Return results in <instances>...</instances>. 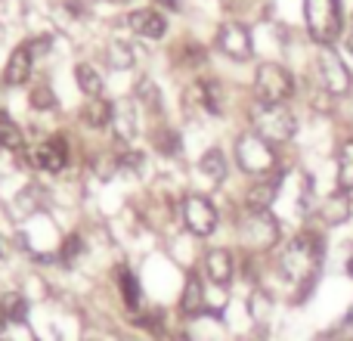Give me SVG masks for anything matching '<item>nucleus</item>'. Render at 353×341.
Listing matches in <instances>:
<instances>
[{
  "mask_svg": "<svg viewBox=\"0 0 353 341\" xmlns=\"http://www.w3.org/2000/svg\"><path fill=\"white\" fill-rule=\"evenodd\" d=\"M319 249H323V245H319V236L304 233V236H298L285 251H282L279 270L292 282H301V280L310 282L313 273H316V264H319Z\"/></svg>",
  "mask_w": 353,
  "mask_h": 341,
  "instance_id": "nucleus-1",
  "label": "nucleus"
},
{
  "mask_svg": "<svg viewBox=\"0 0 353 341\" xmlns=\"http://www.w3.org/2000/svg\"><path fill=\"white\" fill-rule=\"evenodd\" d=\"M304 19L310 37L323 47H329L341 35V6H338V0H304Z\"/></svg>",
  "mask_w": 353,
  "mask_h": 341,
  "instance_id": "nucleus-2",
  "label": "nucleus"
},
{
  "mask_svg": "<svg viewBox=\"0 0 353 341\" xmlns=\"http://www.w3.org/2000/svg\"><path fill=\"white\" fill-rule=\"evenodd\" d=\"M236 159L242 165L245 174L251 177H267V174H276V153L263 137H257L254 130L245 137H239L236 143Z\"/></svg>",
  "mask_w": 353,
  "mask_h": 341,
  "instance_id": "nucleus-3",
  "label": "nucleus"
},
{
  "mask_svg": "<svg viewBox=\"0 0 353 341\" xmlns=\"http://www.w3.org/2000/svg\"><path fill=\"white\" fill-rule=\"evenodd\" d=\"M294 93V81L276 62H263L254 78V97L261 106H282Z\"/></svg>",
  "mask_w": 353,
  "mask_h": 341,
  "instance_id": "nucleus-4",
  "label": "nucleus"
},
{
  "mask_svg": "<svg viewBox=\"0 0 353 341\" xmlns=\"http://www.w3.org/2000/svg\"><path fill=\"white\" fill-rule=\"evenodd\" d=\"M251 124H254V134L267 143H285L294 137V118L285 106H257L251 112Z\"/></svg>",
  "mask_w": 353,
  "mask_h": 341,
  "instance_id": "nucleus-5",
  "label": "nucleus"
},
{
  "mask_svg": "<svg viewBox=\"0 0 353 341\" xmlns=\"http://www.w3.org/2000/svg\"><path fill=\"white\" fill-rule=\"evenodd\" d=\"M313 72H316L319 87H323L325 93H332V97H344V93L350 90V72H347V66H344L341 56L332 53L329 47H323L316 53V59H313Z\"/></svg>",
  "mask_w": 353,
  "mask_h": 341,
  "instance_id": "nucleus-6",
  "label": "nucleus"
},
{
  "mask_svg": "<svg viewBox=\"0 0 353 341\" xmlns=\"http://www.w3.org/2000/svg\"><path fill=\"white\" fill-rule=\"evenodd\" d=\"M183 224L192 236H211L214 226H217V211L205 195H189L183 202Z\"/></svg>",
  "mask_w": 353,
  "mask_h": 341,
  "instance_id": "nucleus-7",
  "label": "nucleus"
},
{
  "mask_svg": "<svg viewBox=\"0 0 353 341\" xmlns=\"http://www.w3.org/2000/svg\"><path fill=\"white\" fill-rule=\"evenodd\" d=\"M217 47L223 50L230 59L245 62L254 53V43H251V31L242 22H223L217 31Z\"/></svg>",
  "mask_w": 353,
  "mask_h": 341,
  "instance_id": "nucleus-8",
  "label": "nucleus"
},
{
  "mask_svg": "<svg viewBox=\"0 0 353 341\" xmlns=\"http://www.w3.org/2000/svg\"><path fill=\"white\" fill-rule=\"evenodd\" d=\"M245 233H248V245L251 249H273L276 239H279V226H276V220L270 217V214H251V224L245 226Z\"/></svg>",
  "mask_w": 353,
  "mask_h": 341,
  "instance_id": "nucleus-9",
  "label": "nucleus"
},
{
  "mask_svg": "<svg viewBox=\"0 0 353 341\" xmlns=\"http://www.w3.org/2000/svg\"><path fill=\"white\" fill-rule=\"evenodd\" d=\"M276 193H279V174H267L263 180H254L248 189V211L267 214V208L273 205Z\"/></svg>",
  "mask_w": 353,
  "mask_h": 341,
  "instance_id": "nucleus-10",
  "label": "nucleus"
},
{
  "mask_svg": "<svg viewBox=\"0 0 353 341\" xmlns=\"http://www.w3.org/2000/svg\"><path fill=\"white\" fill-rule=\"evenodd\" d=\"M130 28L137 31L140 37H149V41H159V37H165V31H168V22H165V16H161L159 10H137V12H130Z\"/></svg>",
  "mask_w": 353,
  "mask_h": 341,
  "instance_id": "nucleus-11",
  "label": "nucleus"
},
{
  "mask_svg": "<svg viewBox=\"0 0 353 341\" xmlns=\"http://www.w3.org/2000/svg\"><path fill=\"white\" fill-rule=\"evenodd\" d=\"M205 273H208V280H211L214 286L226 289V286L232 282V273H236L232 255H230V251H223V249L208 251V257H205Z\"/></svg>",
  "mask_w": 353,
  "mask_h": 341,
  "instance_id": "nucleus-12",
  "label": "nucleus"
},
{
  "mask_svg": "<svg viewBox=\"0 0 353 341\" xmlns=\"http://www.w3.org/2000/svg\"><path fill=\"white\" fill-rule=\"evenodd\" d=\"M68 162V146L62 137H53V140H47L41 149L34 153V165L50 170V174H56V170H62Z\"/></svg>",
  "mask_w": 353,
  "mask_h": 341,
  "instance_id": "nucleus-13",
  "label": "nucleus"
},
{
  "mask_svg": "<svg viewBox=\"0 0 353 341\" xmlns=\"http://www.w3.org/2000/svg\"><path fill=\"white\" fill-rule=\"evenodd\" d=\"M31 62H34V56L28 53V47H25V43L16 47L12 56H10V62H6V68H3V81L12 84V87L25 84V81L31 78Z\"/></svg>",
  "mask_w": 353,
  "mask_h": 341,
  "instance_id": "nucleus-14",
  "label": "nucleus"
},
{
  "mask_svg": "<svg viewBox=\"0 0 353 341\" xmlns=\"http://www.w3.org/2000/svg\"><path fill=\"white\" fill-rule=\"evenodd\" d=\"M201 311H205V289H201L199 276H189L186 289L180 295V313L183 317H199Z\"/></svg>",
  "mask_w": 353,
  "mask_h": 341,
  "instance_id": "nucleus-15",
  "label": "nucleus"
},
{
  "mask_svg": "<svg viewBox=\"0 0 353 341\" xmlns=\"http://www.w3.org/2000/svg\"><path fill=\"white\" fill-rule=\"evenodd\" d=\"M347 217H350V193L338 189V193H332L329 199H325L323 220H325V224H344Z\"/></svg>",
  "mask_w": 353,
  "mask_h": 341,
  "instance_id": "nucleus-16",
  "label": "nucleus"
},
{
  "mask_svg": "<svg viewBox=\"0 0 353 341\" xmlns=\"http://www.w3.org/2000/svg\"><path fill=\"white\" fill-rule=\"evenodd\" d=\"M112 118H115V106L105 103V99L97 97L84 106V121L90 128H105V124H112Z\"/></svg>",
  "mask_w": 353,
  "mask_h": 341,
  "instance_id": "nucleus-17",
  "label": "nucleus"
},
{
  "mask_svg": "<svg viewBox=\"0 0 353 341\" xmlns=\"http://www.w3.org/2000/svg\"><path fill=\"white\" fill-rule=\"evenodd\" d=\"M112 124H115V134L121 137V140H134L137 134V112L130 103H121L115 106V118H112Z\"/></svg>",
  "mask_w": 353,
  "mask_h": 341,
  "instance_id": "nucleus-18",
  "label": "nucleus"
},
{
  "mask_svg": "<svg viewBox=\"0 0 353 341\" xmlns=\"http://www.w3.org/2000/svg\"><path fill=\"white\" fill-rule=\"evenodd\" d=\"M118 289H121V298L130 311H140L143 304V292H140V282L130 270H118Z\"/></svg>",
  "mask_w": 353,
  "mask_h": 341,
  "instance_id": "nucleus-19",
  "label": "nucleus"
},
{
  "mask_svg": "<svg viewBox=\"0 0 353 341\" xmlns=\"http://www.w3.org/2000/svg\"><path fill=\"white\" fill-rule=\"evenodd\" d=\"M0 313L6 317V323H22V320L28 317V301L19 292H6L3 298H0Z\"/></svg>",
  "mask_w": 353,
  "mask_h": 341,
  "instance_id": "nucleus-20",
  "label": "nucleus"
},
{
  "mask_svg": "<svg viewBox=\"0 0 353 341\" xmlns=\"http://www.w3.org/2000/svg\"><path fill=\"white\" fill-rule=\"evenodd\" d=\"M199 170H201V174H205L211 183H220V180L226 177V155L220 153V149H211V153L201 155Z\"/></svg>",
  "mask_w": 353,
  "mask_h": 341,
  "instance_id": "nucleus-21",
  "label": "nucleus"
},
{
  "mask_svg": "<svg viewBox=\"0 0 353 341\" xmlns=\"http://www.w3.org/2000/svg\"><path fill=\"white\" fill-rule=\"evenodd\" d=\"M0 146L10 149V153H22L25 149V134L19 130V124L6 115H0Z\"/></svg>",
  "mask_w": 353,
  "mask_h": 341,
  "instance_id": "nucleus-22",
  "label": "nucleus"
},
{
  "mask_svg": "<svg viewBox=\"0 0 353 341\" xmlns=\"http://www.w3.org/2000/svg\"><path fill=\"white\" fill-rule=\"evenodd\" d=\"M74 81H78V87L90 99H97L99 93H103V78H99V72L93 66H84V62H81V66L74 68Z\"/></svg>",
  "mask_w": 353,
  "mask_h": 341,
  "instance_id": "nucleus-23",
  "label": "nucleus"
},
{
  "mask_svg": "<svg viewBox=\"0 0 353 341\" xmlns=\"http://www.w3.org/2000/svg\"><path fill=\"white\" fill-rule=\"evenodd\" d=\"M338 189L350 193L353 189V140H347L338 153Z\"/></svg>",
  "mask_w": 353,
  "mask_h": 341,
  "instance_id": "nucleus-24",
  "label": "nucleus"
},
{
  "mask_svg": "<svg viewBox=\"0 0 353 341\" xmlns=\"http://www.w3.org/2000/svg\"><path fill=\"white\" fill-rule=\"evenodd\" d=\"M174 62H180V66H201L205 62V47H199V43H180V47H174Z\"/></svg>",
  "mask_w": 353,
  "mask_h": 341,
  "instance_id": "nucleus-25",
  "label": "nucleus"
},
{
  "mask_svg": "<svg viewBox=\"0 0 353 341\" xmlns=\"http://www.w3.org/2000/svg\"><path fill=\"white\" fill-rule=\"evenodd\" d=\"M109 66L112 68H130L134 66V50L128 47V41H112L109 43Z\"/></svg>",
  "mask_w": 353,
  "mask_h": 341,
  "instance_id": "nucleus-26",
  "label": "nucleus"
},
{
  "mask_svg": "<svg viewBox=\"0 0 353 341\" xmlns=\"http://www.w3.org/2000/svg\"><path fill=\"white\" fill-rule=\"evenodd\" d=\"M152 146L159 149L161 155H174L176 149H180V137H176V130H171V128H159L152 134Z\"/></svg>",
  "mask_w": 353,
  "mask_h": 341,
  "instance_id": "nucleus-27",
  "label": "nucleus"
},
{
  "mask_svg": "<svg viewBox=\"0 0 353 341\" xmlns=\"http://www.w3.org/2000/svg\"><path fill=\"white\" fill-rule=\"evenodd\" d=\"M137 97H140L152 112H161V93H159V87H155L149 78L140 81V87H137Z\"/></svg>",
  "mask_w": 353,
  "mask_h": 341,
  "instance_id": "nucleus-28",
  "label": "nucleus"
},
{
  "mask_svg": "<svg viewBox=\"0 0 353 341\" xmlns=\"http://www.w3.org/2000/svg\"><path fill=\"white\" fill-rule=\"evenodd\" d=\"M31 106H34V109H56V93L50 90L47 84L34 87V90H31Z\"/></svg>",
  "mask_w": 353,
  "mask_h": 341,
  "instance_id": "nucleus-29",
  "label": "nucleus"
},
{
  "mask_svg": "<svg viewBox=\"0 0 353 341\" xmlns=\"http://www.w3.org/2000/svg\"><path fill=\"white\" fill-rule=\"evenodd\" d=\"M81 249H84V245H81V239H78V236H68V239H65V245H62V261L72 264L74 257L81 255Z\"/></svg>",
  "mask_w": 353,
  "mask_h": 341,
  "instance_id": "nucleus-30",
  "label": "nucleus"
},
{
  "mask_svg": "<svg viewBox=\"0 0 353 341\" xmlns=\"http://www.w3.org/2000/svg\"><path fill=\"white\" fill-rule=\"evenodd\" d=\"M50 43H53L50 37H34V41H28L25 47H28V53H31V56H43V53L50 50Z\"/></svg>",
  "mask_w": 353,
  "mask_h": 341,
  "instance_id": "nucleus-31",
  "label": "nucleus"
},
{
  "mask_svg": "<svg viewBox=\"0 0 353 341\" xmlns=\"http://www.w3.org/2000/svg\"><path fill=\"white\" fill-rule=\"evenodd\" d=\"M159 6H165V10H180V0H155Z\"/></svg>",
  "mask_w": 353,
  "mask_h": 341,
  "instance_id": "nucleus-32",
  "label": "nucleus"
},
{
  "mask_svg": "<svg viewBox=\"0 0 353 341\" xmlns=\"http://www.w3.org/2000/svg\"><path fill=\"white\" fill-rule=\"evenodd\" d=\"M226 6H230V10H242V0H223Z\"/></svg>",
  "mask_w": 353,
  "mask_h": 341,
  "instance_id": "nucleus-33",
  "label": "nucleus"
},
{
  "mask_svg": "<svg viewBox=\"0 0 353 341\" xmlns=\"http://www.w3.org/2000/svg\"><path fill=\"white\" fill-rule=\"evenodd\" d=\"M344 50H347V53H350V56H353V35H350V37H347V41H344Z\"/></svg>",
  "mask_w": 353,
  "mask_h": 341,
  "instance_id": "nucleus-34",
  "label": "nucleus"
},
{
  "mask_svg": "<svg viewBox=\"0 0 353 341\" xmlns=\"http://www.w3.org/2000/svg\"><path fill=\"white\" fill-rule=\"evenodd\" d=\"M3 326H6V317H3V313H0V332H3Z\"/></svg>",
  "mask_w": 353,
  "mask_h": 341,
  "instance_id": "nucleus-35",
  "label": "nucleus"
},
{
  "mask_svg": "<svg viewBox=\"0 0 353 341\" xmlns=\"http://www.w3.org/2000/svg\"><path fill=\"white\" fill-rule=\"evenodd\" d=\"M347 273L353 276V257H350V261H347Z\"/></svg>",
  "mask_w": 353,
  "mask_h": 341,
  "instance_id": "nucleus-36",
  "label": "nucleus"
},
{
  "mask_svg": "<svg viewBox=\"0 0 353 341\" xmlns=\"http://www.w3.org/2000/svg\"><path fill=\"white\" fill-rule=\"evenodd\" d=\"M74 3H78V6H81V3H93V0H74Z\"/></svg>",
  "mask_w": 353,
  "mask_h": 341,
  "instance_id": "nucleus-37",
  "label": "nucleus"
},
{
  "mask_svg": "<svg viewBox=\"0 0 353 341\" xmlns=\"http://www.w3.org/2000/svg\"><path fill=\"white\" fill-rule=\"evenodd\" d=\"M115 3H128V0H115Z\"/></svg>",
  "mask_w": 353,
  "mask_h": 341,
  "instance_id": "nucleus-38",
  "label": "nucleus"
}]
</instances>
